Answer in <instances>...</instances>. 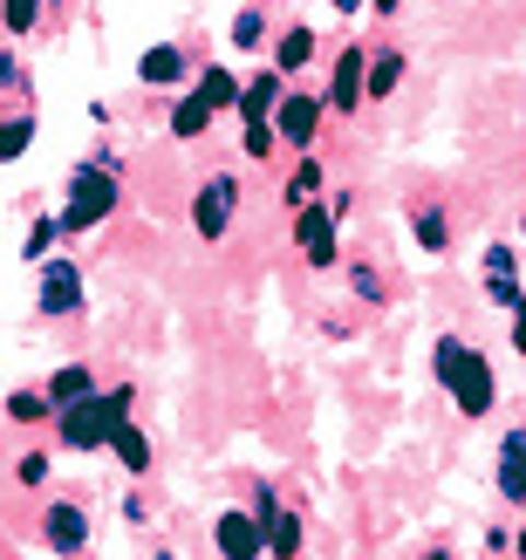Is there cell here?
I'll list each match as a JSON object with an SVG mask.
<instances>
[{"label": "cell", "instance_id": "cell-1", "mask_svg": "<svg viewBox=\"0 0 526 560\" xmlns=\"http://www.w3.org/2000/svg\"><path fill=\"white\" fill-rule=\"evenodd\" d=\"M437 376H445L452 404H458L465 417H486V410H492V370H486V355H479V349H465V342H437Z\"/></svg>", "mask_w": 526, "mask_h": 560}, {"label": "cell", "instance_id": "cell-2", "mask_svg": "<svg viewBox=\"0 0 526 560\" xmlns=\"http://www.w3.org/2000/svg\"><path fill=\"white\" fill-rule=\"evenodd\" d=\"M124 410H130V397L124 389H109V397H82V404H69L62 410V444L69 452H96V444H109L124 431Z\"/></svg>", "mask_w": 526, "mask_h": 560}, {"label": "cell", "instance_id": "cell-3", "mask_svg": "<svg viewBox=\"0 0 526 560\" xmlns=\"http://www.w3.org/2000/svg\"><path fill=\"white\" fill-rule=\"evenodd\" d=\"M109 206H117V178H109L103 164H82L75 185H69V212H62V226L82 233V226H96V219H109Z\"/></svg>", "mask_w": 526, "mask_h": 560}, {"label": "cell", "instance_id": "cell-4", "mask_svg": "<svg viewBox=\"0 0 526 560\" xmlns=\"http://www.w3.org/2000/svg\"><path fill=\"white\" fill-rule=\"evenodd\" d=\"M294 233H301V254H308L315 267H328V260H336V212H328V206H301Z\"/></svg>", "mask_w": 526, "mask_h": 560}, {"label": "cell", "instance_id": "cell-5", "mask_svg": "<svg viewBox=\"0 0 526 560\" xmlns=\"http://www.w3.org/2000/svg\"><path fill=\"white\" fill-rule=\"evenodd\" d=\"M219 553L226 560H260L267 553V526H254L246 513H226L219 520Z\"/></svg>", "mask_w": 526, "mask_h": 560}, {"label": "cell", "instance_id": "cell-6", "mask_svg": "<svg viewBox=\"0 0 526 560\" xmlns=\"http://www.w3.org/2000/svg\"><path fill=\"white\" fill-rule=\"evenodd\" d=\"M42 307H48V315H69V307H82V273H75L69 260L42 267Z\"/></svg>", "mask_w": 526, "mask_h": 560}, {"label": "cell", "instance_id": "cell-7", "mask_svg": "<svg viewBox=\"0 0 526 560\" xmlns=\"http://www.w3.org/2000/svg\"><path fill=\"white\" fill-rule=\"evenodd\" d=\"M315 124H322V103L315 96H281V109H273V130H281L288 144H308Z\"/></svg>", "mask_w": 526, "mask_h": 560}, {"label": "cell", "instance_id": "cell-8", "mask_svg": "<svg viewBox=\"0 0 526 560\" xmlns=\"http://www.w3.org/2000/svg\"><path fill=\"white\" fill-rule=\"evenodd\" d=\"M363 96H370V62L349 48L342 62H336V90H328V103H336V109H355Z\"/></svg>", "mask_w": 526, "mask_h": 560}, {"label": "cell", "instance_id": "cell-9", "mask_svg": "<svg viewBox=\"0 0 526 560\" xmlns=\"http://www.w3.org/2000/svg\"><path fill=\"white\" fill-rule=\"evenodd\" d=\"M48 547L55 553H82V547H90V520H82V506H48Z\"/></svg>", "mask_w": 526, "mask_h": 560}, {"label": "cell", "instance_id": "cell-10", "mask_svg": "<svg viewBox=\"0 0 526 560\" xmlns=\"http://www.w3.org/2000/svg\"><path fill=\"white\" fill-rule=\"evenodd\" d=\"M226 219H233V178H212L206 199H199V233L219 240V233H226Z\"/></svg>", "mask_w": 526, "mask_h": 560}, {"label": "cell", "instance_id": "cell-11", "mask_svg": "<svg viewBox=\"0 0 526 560\" xmlns=\"http://www.w3.org/2000/svg\"><path fill=\"white\" fill-rule=\"evenodd\" d=\"M260 513H267V553H301V520L294 513H281V506H273V499H260Z\"/></svg>", "mask_w": 526, "mask_h": 560}, {"label": "cell", "instance_id": "cell-12", "mask_svg": "<svg viewBox=\"0 0 526 560\" xmlns=\"http://www.w3.org/2000/svg\"><path fill=\"white\" fill-rule=\"evenodd\" d=\"M500 492L506 499H526V431H513L500 444Z\"/></svg>", "mask_w": 526, "mask_h": 560}, {"label": "cell", "instance_id": "cell-13", "mask_svg": "<svg viewBox=\"0 0 526 560\" xmlns=\"http://www.w3.org/2000/svg\"><path fill=\"white\" fill-rule=\"evenodd\" d=\"M82 397H96V383H90V370H82V362H69V370L48 383V404L69 410V404H82Z\"/></svg>", "mask_w": 526, "mask_h": 560}, {"label": "cell", "instance_id": "cell-14", "mask_svg": "<svg viewBox=\"0 0 526 560\" xmlns=\"http://www.w3.org/2000/svg\"><path fill=\"white\" fill-rule=\"evenodd\" d=\"M246 124H267L273 117V109H281V82H273V75H260V82H246Z\"/></svg>", "mask_w": 526, "mask_h": 560}, {"label": "cell", "instance_id": "cell-15", "mask_svg": "<svg viewBox=\"0 0 526 560\" xmlns=\"http://www.w3.org/2000/svg\"><path fill=\"white\" fill-rule=\"evenodd\" d=\"M206 117H212V103H206V96H185V103L172 109V130H178V137H199Z\"/></svg>", "mask_w": 526, "mask_h": 560}, {"label": "cell", "instance_id": "cell-16", "mask_svg": "<svg viewBox=\"0 0 526 560\" xmlns=\"http://www.w3.org/2000/svg\"><path fill=\"white\" fill-rule=\"evenodd\" d=\"M185 75V55L178 48H151L144 55V82H178Z\"/></svg>", "mask_w": 526, "mask_h": 560}, {"label": "cell", "instance_id": "cell-17", "mask_svg": "<svg viewBox=\"0 0 526 560\" xmlns=\"http://www.w3.org/2000/svg\"><path fill=\"white\" fill-rule=\"evenodd\" d=\"M308 55H315V35L294 27V35H281V55H273V62H281V69H308Z\"/></svg>", "mask_w": 526, "mask_h": 560}, {"label": "cell", "instance_id": "cell-18", "mask_svg": "<svg viewBox=\"0 0 526 560\" xmlns=\"http://www.w3.org/2000/svg\"><path fill=\"white\" fill-rule=\"evenodd\" d=\"M397 75H404V55H376V62H370V96H390Z\"/></svg>", "mask_w": 526, "mask_h": 560}, {"label": "cell", "instance_id": "cell-19", "mask_svg": "<svg viewBox=\"0 0 526 560\" xmlns=\"http://www.w3.org/2000/svg\"><path fill=\"white\" fill-rule=\"evenodd\" d=\"M109 444H117V458H124V465H130V471H144V465H151V444H144V438H137V431H130V424H124V431H117V438H109Z\"/></svg>", "mask_w": 526, "mask_h": 560}, {"label": "cell", "instance_id": "cell-20", "mask_svg": "<svg viewBox=\"0 0 526 560\" xmlns=\"http://www.w3.org/2000/svg\"><path fill=\"white\" fill-rule=\"evenodd\" d=\"M27 137H35V124H27V117L0 124V158H21V151H27Z\"/></svg>", "mask_w": 526, "mask_h": 560}, {"label": "cell", "instance_id": "cell-21", "mask_svg": "<svg viewBox=\"0 0 526 560\" xmlns=\"http://www.w3.org/2000/svg\"><path fill=\"white\" fill-rule=\"evenodd\" d=\"M199 96H206V103L219 109V103H233L239 90H233V75H226V69H206V82H199Z\"/></svg>", "mask_w": 526, "mask_h": 560}, {"label": "cell", "instance_id": "cell-22", "mask_svg": "<svg viewBox=\"0 0 526 560\" xmlns=\"http://www.w3.org/2000/svg\"><path fill=\"white\" fill-rule=\"evenodd\" d=\"M35 21H42V0H8V27H14V35H27Z\"/></svg>", "mask_w": 526, "mask_h": 560}, {"label": "cell", "instance_id": "cell-23", "mask_svg": "<svg viewBox=\"0 0 526 560\" xmlns=\"http://www.w3.org/2000/svg\"><path fill=\"white\" fill-rule=\"evenodd\" d=\"M308 191H322V164H301V172H294V185H288V199L301 206Z\"/></svg>", "mask_w": 526, "mask_h": 560}, {"label": "cell", "instance_id": "cell-24", "mask_svg": "<svg viewBox=\"0 0 526 560\" xmlns=\"http://www.w3.org/2000/svg\"><path fill=\"white\" fill-rule=\"evenodd\" d=\"M267 144H273V124H246V151L267 158Z\"/></svg>", "mask_w": 526, "mask_h": 560}, {"label": "cell", "instance_id": "cell-25", "mask_svg": "<svg viewBox=\"0 0 526 560\" xmlns=\"http://www.w3.org/2000/svg\"><path fill=\"white\" fill-rule=\"evenodd\" d=\"M418 240H424V246H445V219L424 212V219H418Z\"/></svg>", "mask_w": 526, "mask_h": 560}, {"label": "cell", "instance_id": "cell-26", "mask_svg": "<svg viewBox=\"0 0 526 560\" xmlns=\"http://www.w3.org/2000/svg\"><path fill=\"white\" fill-rule=\"evenodd\" d=\"M233 42H239V48L260 42V14H239V21H233Z\"/></svg>", "mask_w": 526, "mask_h": 560}, {"label": "cell", "instance_id": "cell-27", "mask_svg": "<svg viewBox=\"0 0 526 560\" xmlns=\"http://www.w3.org/2000/svg\"><path fill=\"white\" fill-rule=\"evenodd\" d=\"M8 410H14V417H21V424H27V417H42V397H27V389H21V397H14Z\"/></svg>", "mask_w": 526, "mask_h": 560}, {"label": "cell", "instance_id": "cell-28", "mask_svg": "<svg viewBox=\"0 0 526 560\" xmlns=\"http://www.w3.org/2000/svg\"><path fill=\"white\" fill-rule=\"evenodd\" d=\"M513 349H526V301L513 307Z\"/></svg>", "mask_w": 526, "mask_h": 560}, {"label": "cell", "instance_id": "cell-29", "mask_svg": "<svg viewBox=\"0 0 526 560\" xmlns=\"http://www.w3.org/2000/svg\"><path fill=\"white\" fill-rule=\"evenodd\" d=\"M336 8H342V14H355V0H336Z\"/></svg>", "mask_w": 526, "mask_h": 560}, {"label": "cell", "instance_id": "cell-30", "mask_svg": "<svg viewBox=\"0 0 526 560\" xmlns=\"http://www.w3.org/2000/svg\"><path fill=\"white\" fill-rule=\"evenodd\" d=\"M424 560H452V553H424Z\"/></svg>", "mask_w": 526, "mask_h": 560}, {"label": "cell", "instance_id": "cell-31", "mask_svg": "<svg viewBox=\"0 0 526 560\" xmlns=\"http://www.w3.org/2000/svg\"><path fill=\"white\" fill-rule=\"evenodd\" d=\"M519 560H526V534H519Z\"/></svg>", "mask_w": 526, "mask_h": 560}, {"label": "cell", "instance_id": "cell-32", "mask_svg": "<svg viewBox=\"0 0 526 560\" xmlns=\"http://www.w3.org/2000/svg\"><path fill=\"white\" fill-rule=\"evenodd\" d=\"M376 8H397V0H376Z\"/></svg>", "mask_w": 526, "mask_h": 560}]
</instances>
